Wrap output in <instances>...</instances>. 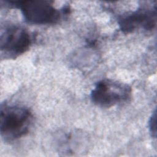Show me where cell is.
I'll return each mask as SVG.
<instances>
[{"label": "cell", "instance_id": "1", "mask_svg": "<svg viewBox=\"0 0 157 157\" xmlns=\"http://www.w3.org/2000/svg\"><path fill=\"white\" fill-rule=\"evenodd\" d=\"M33 120L31 112L25 107L2 104L1 106L0 132L6 141H12L25 135Z\"/></svg>", "mask_w": 157, "mask_h": 157}, {"label": "cell", "instance_id": "2", "mask_svg": "<svg viewBox=\"0 0 157 157\" xmlns=\"http://www.w3.org/2000/svg\"><path fill=\"white\" fill-rule=\"evenodd\" d=\"M20 9L25 20L31 24L47 25L58 22L61 12L48 1H18L8 2Z\"/></svg>", "mask_w": 157, "mask_h": 157}, {"label": "cell", "instance_id": "3", "mask_svg": "<svg viewBox=\"0 0 157 157\" xmlns=\"http://www.w3.org/2000/svg\"><path fill=\"white\" fill-rule=\"evenodd\" d=\"M131 95V89L126 84L112 80L98 82L91 93L92 102L101 107H110L127 101Z\"/></svg>", "mask_w": 157, "mask_h": 157}, {"label": "cell", "instance_id": "4", "mask_svg": "<svg viewBox=\"0 0 157 157\" xmlns=\"http://www.w3.org/2000/svg\"><path fill=\"white\" fill-rule=\"evenodd\" d=\"M32 38L26 29L12 26L5 29L1 34L0 48L1 52L9 58H16L25 53L31 44Z\"/></svg>", "mask_w": 157, "mask_h": 157}, {"label": "cell", "instance_id": "5", "mask_svg": "<svg viewBox=\"0 0 157 157\" xmlns=\"http://www.w3.org/2000/svg\"><path fill=\"white\" fill-rule=\"evenodd\" d=\"M156 8L140 9L123 15L120 18L118 23L124 33H129L139 28L150 30L156 25Z\"/></svg>", "mask_w": 157, "mask_h": 157}, {"label": "cell", "instance_id": "6", "mask_svg": "<svg viewBox=\"0 0 157 157\" xmlns=\"http://www.w3.org/2000/svg\"><path fill=\"white\" fill-rule=\"evenodd\" d=\"M156 112H155L153 114L151 117L150 118V120L149 121V128L150 130L151 133L152 134V136L154 137H156Z\"/></svg>", "mask_w": 157, "mask_h": 157}]
</instances>
